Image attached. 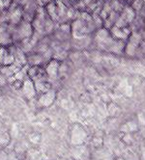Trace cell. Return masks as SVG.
<instances>
[{
    "label": "cell",
    "mask_w": 145,
    "mask_h": 160,
    "mask_svg": "<svg viewBox=\"0 0 145 160\" xmlns=\"http://www.w3.org/2000/svg\"><path fill=\"white\" fill-rule=\"evenodd\" d=\"M44 70H46V73L48 75L49 81L52 84L55 80H57L58 73L60 71V61L56 59H51L49 61L46 66H44Z\"/></svg>",
    "instance_id": "7a4b0ae2"
},
{
    "label": "cell",
    "mask_w": 145,
    "mask_h": 160,
    "mask_svg": "<svg viewBox=\"0 0 145 160\" xmlns=\"http://www.w3.org/2000/svg\"><path fill=\"white\" fill-rule=\"evenodd\" d=\"M136 17H137V13L135 12V10L130 6V4H126L124 9L122 10V12L120 13V18L122 20H124L128 25L131 24V22L135 19Z\"/></svg>",
    "instance_id": "5b68a950"
},
{
    "label": "cell",
    "mask_w": 145,
    "mask_h": 160,
    "mask_svg": "<svg viewBox=\"0 0 145 160\" xmlns=\"http://www.w3.org/2000/svg\"><path fill=\"white\" fill-rule=\"evenodd\" d=\"M20 91H21V93L23 94V96L28 99L33 98L37 95L35 83L33 82V80H31L30 78H27L26 80H24L23 86H22V89Z\"/></svg>",
    "instance_id": "3957f363"
},
{
    "label": "cell",
    "mask_w": 145,
    "mask_h": 160,
    "mask_svg": "<svg viewBox=\"0 0 145 160\" xmlns=\"http://www.w3.org/2000/svg\"><path fill=\"white\" fill-rule=\"evenodd\" d=\"M51 1L52 0H36V2H37L39 7H46Z\"/></svg>",
    "instance_id": "30bf717a"
},
{
    "label": "cell",
    "mask_w": 145,
    "mask_h": 160,
    "mask_svg": "<svg viewBox=\"0 0 145 160\" xmlns=\"http://www.w3.org/2000/svg\"><path fill=\"white\" fill-rule=\"evenodd\" d=\"M46 11L49 15V17L56 22L57 24H59V17H58V11H57V4L56 1H51L49 2L46 7Z\"/></svg>",
    "instance_id": "52a82bcc"
},
{
    "label": "cell",
    "mask_w": 145,
    "mask_h": 160,
    "mask_svg": "<svg viewBox=\"0 0 145 160\" xmlns=\"http://www.w3.org/2000/svg\"><path fill=\"white\" fill-rule=\"evenodd\" d=\"M27 55V65L28 66H42L44 61V56L41 53H38L36 51H32Z\"/></svg>",
    "instance_id": "8992f818"
},
{
    "label": "cell",
    "mask_w": 145,
    "mask_h": 160,
    "mask_svg": "<svg viewBox=\"0 0 145 160\" xmlns=\"http://www.w3.org/2000/svg\"><path fill=\"white\" fill-rule=\"evenodd\" d=\"M140 33H141V36H142V40H143V42H145V27L142 29V31H141Z\"/></svg>",
    "instance_id": "7c38bea8"
},
{
    "label": "cell",
    "mask_w": 145,
    "mask_h": 160,
    "mask_svg": "<svg viewBox=\"0 0 145 160\" xmlns=\"http://www.w3.org/2000/svg\"><path fill=\"white\" fill-rule=\"evenodd\" d=\"M0 67H1V65H0Z\"/></svg>",
    "instance_id": "ac0fdd59"
},
{
    "label": "cell",
    "mask_w": 145,
    "mask_h": 160,
    "mask_svg": "<svg viewBox=\"0 0 145 160\" xmlns=\"http://www.w3.org/2000/svg\"><path fill=\"white\" fill-rule=\"evenodd\" d=\"M131 1H132V0H127V3H128V4H130V3H131Z\"/></svg>",
    "instance_id": "5bb4252c"
},
{
    "label": "cell",
    "mask_w": 145,
    "mask_h": 160,
    "mask_svg": "<svg viewBox=\"0 0 145 160\" xmlns=\"http://www.w3.org/2000/svg\"><path fill=\"white\" fill-rule=\"evenodd\" d=\"M8 52V47H0V65L2 66L5 56Z\"/></svg>",
    "instance_id": "9c48e42d"
},
{
    "label": "cell",
    "mask_w": 145,
    "mask_h": 160,
    "mask_svg": "<svg viewBox=\"0 0 145 160\" xmlns=\"http://www.w3.org/2000/svg\"><path fill=\"white\" fill-rule=\"evenodd\" d=\"M52 1H57V0H52Z\"/></svg>",
    "instance_id": "2e32d148"
},
{
    "label": "cell",
    "mask_w": 145,
    "mask_h": 160,
    "mask_svg": "<svg viewBox=\"0 0 145 160\" xmlns=\"http://www.w3.org/2000/svg\"><path fill=\"white\" fill-rule=\"evenodd\" d=\"M55 97H56V92H55L54 90L50 89L49 91H48V92L44 93L40 96L38 103L42 107H48L53 103Z\"/></svg>",
    "instance_id": "277c9868"
},
{
    "label": "cell",
    "mask_w": 145,
    "mask_h": 160,
    "mask_svg": "<svg viewBox=\"0 0 145 160\" xmlns=\"http://www.w3.org/2000/svg\"><path fill=\"white\" fill-rule=\"evenodd\" d=\"M23 83H24L23 80L18 79V78H16V77H14V78L12 79V81H11V85H12V87H13L15 90H17V91H20V90L22 89Z\"/></svg>",
    "instance_id": "ba28073f"
},
{
    "label": "cell",
    "mask_w": 145,
    "mask_h": 160,
    "mask_svg": "<svg viewBox=\"0 0 145 160\" xmlns=\"http://www.w3.org/2000/svg\"><path fill=\"white\" fill-rule=\"evenodd\" d=\"M117 160H125V159H123V158H119V159H117Z\"/></svg>",
    "instance_id": "9a60e30c"
},
{
    "label": "cell",
    "mask_w": 145,
    "mask_h": 160,
    "mask_svg": "<svg viewBox=\"0 0 145 160\" xmlns=\"http://www.w3.org/2000/svg\"><path fill=\"white\" fill-rule=\"evenodd\" d=\"M119 1H121V2H124V3L128 4V3H127V0H119Z\"/></svg>",
    "instance_id": "4fadbf2b"
},
{
    "label": "cell",
    "mask_w": 145,
    "mask_h": 160,
    "mask_svg": "<svg viewBox=\"0 0 145 160\" xmlns=\"http://www.w3.org/2000/svg\"><path fill=\"white\" fill-rule=\"evenodd\" d=\"M16 25L10 23L0 24V47H9L13 44V32Z\"/></svg>",
    "instance_id": "6da1fadb"
},
{
    "label": "cell",
    "mask_w": 145,
    "mask_h": 160,
    "mask_svg": "<svg viewBox=\"0 0 145 160\" xmlns=\"http://www.w3.org/2000/svg\"><path fill=\"white\" fill-rule=\"evenodd\" d=\"M8 81H9V80H8L1 72H0V86H4V85H6Z\"/></svg>",
    "instance_id": "8fae6325"
},
{
    "label": "cell",
    "mask_w": 145,
    "mask_h": 160,
    "mask_svg": "<svg viewBox=\"0 0 145 160\" xmlns=\"http://www.w3.org/2000/svg\"><path fill=\"white\" fill-rule=\"evenodd\" d=\"M95 1H100V0H95Z\"/></svg>",
    "instance_id": "e0dca14e"
}]
</instances>
